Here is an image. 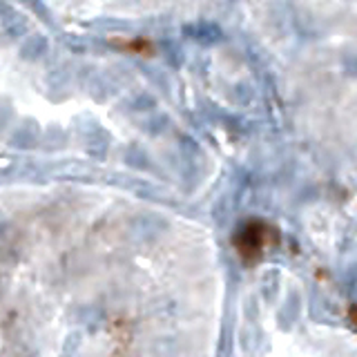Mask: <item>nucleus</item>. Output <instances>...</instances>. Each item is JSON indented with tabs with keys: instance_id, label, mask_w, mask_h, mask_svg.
I'll return each instance as SVG.
<instances>
[{
	"instance_id": "nucleus-3",
	"label": "nucleus",
	"mask_w": 357,
	"mask_h": 357,
	"mask_svg": "<svg viewBox=\"0 0 357 357\" xmlns=\"http://www.w3.org/2000/svg\"><path fill=\"white\" fill-rule=\"evenodd\" d=\"M349 321L353 324V326L357 328V304L349 306Z\"/></svg>"
},
{
	"instance_id": "nucleus-1",
	"label": "nucleus",
	"mask_w": 357,
	"mask_h": 357,
	"mask_svg": "<svg viewBox=\"0 0 357 357\" xmlns=\"http://www.w3.org/2000/svg\"><path fill=\"white\" fill-rule=\"evenodd\" d=\"M279 241V230L264 219H248L232 234V248L245 266L259 264L268 252L277 248Z\"/></svg>"
},
{
	"instance_id": "nucleus-2",
	"label": "nucleus",
	"mask_w": 357,
	"mask_h": 357,
	"mask_svg": "<svg viewBox=\"0 0 357 357\" xmlns=\"http://www.w3.org/2000/svg\"><path fill=\"white\" fill-rule=\"evenodd\" d=\"M123 45V50L128 52H137V54H150L152 52V43L148 38H132V40H119Z\"/></svg>"
}]
</instances>
